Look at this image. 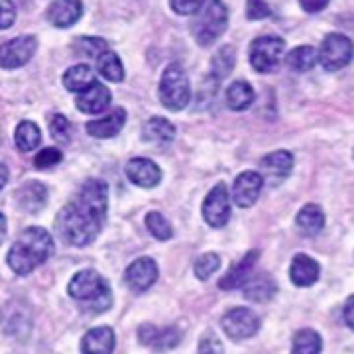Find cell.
I'll return each instance as SVG.
<instances>
[{
    "mask_svg": "<svg viewBox=\"0 0 354 354\" xmlns=\"http://www.w3.org/2000/svg\"><path fill=\"white\" fill-rule=\"evenodd\" d=\"M106 209L109 185L102 179H87L75 197L57 213L55 232L65 244L83 248L99 236Z\"/></svg>",
    "mask_w": 354,
    "mask_h": 354,
    "instance_id": "obj_1",
    "label": "cell"
},
{
    "mask_svg": "<svg viewBox=\"0 0 354 354\" xmlns=\"http://www.w3.org/2000/svg\"><path fill=\"white\" fill-rule=\"evenodd\" d=\"M51 254H53V239L50 232L41 227H30L26 228L20 239L8 250L6 264L10 266L14 274L28 276L38 266L48 262Z\"/></svg>",
    "mask_w": 354,
    "mask_h": 354,
    "instance_id": "obj_2",
    "label": "cell"
},
{
    "mask_svg": "<svg viewBox=\"0 0 354 354\" xmlns=\"http://www.w3.org/2000/svg\"><path fill=\"white\" fill-rule=\"evenodd\" d=\"M67 293L75 299L87 305L91 311L95 313H104L111 305V288L106 283V279L102 278L99 272L95 270H81L71 278L67 286Z\"/></svg>",
    "mask_w": 354,
    "mask_h": 354,
    "instance_id": "obj_3",
    "label": "cell"
},
{
    "mask_svg": "<svg viewBox=\"0 0 354 354\" xmlns=\"http://www.w3.org/2000/svg\"><path fill=\"white\" fill-rule=\"evenodd\" d=\"M191 24V34L199 46H211L225 34L228 26V8L223 0H205Z\"/></svg>",
    "mask_w": 354,
    "mask_h": 354,
    "instance_id": "obj_4",
    "label": "cell"
},
{
    "mask_svg": "<svg viewBox=\"0 0 354 354\" xmlns=\"http://www.w3.org/2000/svg\"><path fill=\"white\" fill-rule=\"evenodd\" d=\"M160 101L167 111H183L191 101L189 77L179 64H169L165 67L160 81Z\"/></svg>",
    "mask_w": 354,
    "mask_h": 354,
    "instance_id": "obj_5",
    "label": "cell"
},
{
    "mask_svg": "<svg viewBox=\"0 0 354 354\" xmlns=\"http://www.w3.org/2000/svg\"><path fill=\"white\" fill-rule=\"evenodd\" d=\"M286 51V41L278 36L256 38L250 46V65L258 73H272L278 69Z\"/></svg>",
    "mask_w": 354,
    "mask_h": 354,
    "instance_id": "obj_6",
    "label": "cell"
},
{
    "mask_svg": "<svg viewBox=\"0 0 354 354\" xmlns=\"http://www.w3.org/2000/svg\"><path fill=\"white\" fill-rule=\"evenodd\" d=\"M353 59V41L342 34H329L317 51V62L327 71H339Z\"/></svg>",
    "mask_w": 354,
    "mask_h": 354,
    "instance_id": "obj_7",
    "label": "cell"
},
{
    "mask_svg": "<svg viewBox=\"0 0 354 354\" xmlns=\"http://www.w3.org/2000/svg\"><path fill=\"white\" fill-rule=\"evenodd\" d=\"M221 327H223L228 339L244 341V339L254 337L260 330V319L256 317L254 311L246 309V307H234L223 315Z\"/></svg>",
    "mask_w": 354,
    "mask_h": 354,
    "instance_id": "obj_8",
    "label": "cell"
},
{
    "mask_svg": "<svg viewBox=\"0 0 354 354\" xmlns=\"http://www.w3.org/2000/svg\"><path fill=\"white\" fill-rule=\"evenodd\" d=\"M38 50V39L34 36H18L0 46V67L18 69L26 65Z\"/></svg>",
    "mask_w": 354,
    "mask_h": 354,
    "instance_id": "obj_9",
    "label": "cell"
},
{
    "mask_svg": "<svg viewBox=\"0 0 354 354\" xmlns=\"http://www.w3.org/2000/svg\"><path fill=\"white\" fill-rule=\"evenodd\" d=\"M203 218L207 225L221 228L230 218V197L225 183H216L203 203Z\"/></svg>",
    "mask_w": 354,
    "mask_h": 354,
    "instance_id": "obj_10",
    "label": "cell"
},
{
    "mask_svg": "<svg viewBox=\"0 0 354 354\" xmlns=\"http://www.w3.org/2000/svg\"><path fill=\"white\" fill-rule=\"evenodd\" d=\"M158 274H160V270H158V264L153 262V258L142 256L128 266L124 272V279H127V286L130 290L142 293V291L150 290L156 283Z\"/></svg>",
    "mask_w": 354,
    "mask_h": 354,
    "instance_id": "obj_11",
    "label": "cell"
},
{
    "mask_svg": "<svg viewBox=\"0 0 354 354\" xmlns=\"http://www.w3.org/2000/svg\"><path fill=\"white\" fill-rule=\"evenodd\" d=\"M138 339L144 346H150L156 351H169L176 348L181 342V330L177 327H156L152 323H144L138 329Z\"/></svg>",
    "mask_w": 354,
    "mask_h": 354,
    "instance_id": "obj_12",
    "label": "cell"
},
{
    "mask_svg": "<svg viewBox=\"0 0 354 354\" xmlns=\"http://www.w3.org/2000/svg\"><path fill=\"white\" fill-rule=\"evenodd\" d=\"M264 185V177L258 171H244L234 179L232 185V201L236 203L241 209H248L258 201L260 191Z\"/></svg>",
    "mask_w": 354,
    "mask_h": 354,
    "instance_id": "obj_13",
    "label": "cell"
},
{
    "mask_svg": "<svg viewBox=\"0 0 354 354\" xmlns=\"http://www.w3.org/2000/svg\"><path fill=\"white\" fill-rule=\"evenodd\" d=\"M111 101H113L111 91L99 81H95L87 88L79 91V95L75 97L77 109L85 114H99L102 111H106Z\"/></svg>",
    "mask_w": 354,
    "mask_h": 354,
    "instance_id": "obj_14",
    "label": "cell"
},
{
    "mask_svg": "<svg viewBox=\"0 0 354 354\" xmlns=\"http://www.w3.org/2000/svg\"><path fill=\"white\" fill-rule=\"evenodd\" d=\"M128 179L144 189H152L162 181V169L160 165L148 160V158H134L127 165Z\"/></svg>",
    "mask_w": 354,
    "mask_h": 354,
    "instance_id": "obj_15",
    "label": "cell"
},
{
    "mask_svg": "<svg viewBox=\"0 0 354 354\" xmlns=\"http://www.w3.org/2000/svg\"><path fill=\"white\" fill-rule=\"evenodd\" d=\"M83 16L81 0H53L48 8V20L55 28H69L77 24Z\"/></svg>",
    "mask_w": 354,
    "mask_h": 354,
    "instance_id": "obj_16",
    "label": "cell"
},
{
    "mask_svg": "<svg viewBox=\"0 0 354 354\" xmlns=\"http://www.w3.org/2000/svg\"><path fill=\"white\" fill-rule=\"evenodd\" d=\"M116 335L111 327H95L81 339V354H113Z\"/></svg>",
    "mask_w": 354,
    "mask_h": 354,
    "instance_id": "obj_17",
    "label": "cell"
},
{
    "mask_svg": "<svg viewBox=\"0 0 354 354\" xmlns=\"http://www.w3.org/2000/svg\"><path fill=\"white\" fill-rule=\"evenodd\" d=\"M124 122H127V111L118 106V109H114L113 113H109L99 120L87 122L85 130H87L88 136H93V138L106 140L116 136L124 128Z\"/></svg>",
    "mask_w": 354,
    "mask_h": 354,
    "instance_id": "obj_18",
    "label": "cell"
},
{
    "mask_svg": "<svg viewBox=\"0 0 354 354\" xmlns=\"http://www.w3.org/2000/svg\"><path fill=\"white\" fill-rule=\"evenodd\" d=\"M242 291H244V297L248 301H254V304H266L270 301L276 291H278V286L274 278L266 272H260L256 276H250L242 283Z\"/></svg>",
    "mask_w": 354,
    "mask_h": 354,
    "instance_id": "obj_19",
    "label": "cell"
},
{
    "mask_svg": "<svg viewBox=\"0 0 354 354\" xmlns=\"http://www.w3.org/2000/svg\"><path fill=\"white\" fill-rule=\"evenodd\" d=\"M258 258H260V252H258V250H250V252L242 258L241 262H236V264L232 266L227 274L223 276V279L218 281V288L225 291L239 290V288H242V283L252 276L254 264H256V260H258Z\"/></svg>",
    "mask_w": 354,
    "mask_h": 354,
    "instance_id": "obj_20",
    "label": "cell"
},
{
    "mask_svg": "<svg viewBox=\"0 0 354 354\" xmlns=\"http://www.w3.org/2000/svg\"><path fill=\"white\" fill-rule=\"evenodd\" d=\"M321 274V268L317 264V260H313L307 254H297L293 256L290 266V279L297 286V288H309L313 286Z\"/></svg>",
    "mask_w": 354,
    "mask_h": 354,
    "instance_id": "obj_21",
    "label": "cell"
},
{
    "mask_svg": "<svg viewBox=\"0 0 354 354\" xmlns=\"http://www.w3.org/2000/svg\"><path fill=\"white\" fill-rule=\"evenodd\" d=\"M48 199V189L39 181H28L16 191V201L28 213H38L44 209Z\"/></svg>",
    "mask_w": 354,
    "mask_h": 354,
    "instance_id": "obj_22",
    "label": "cell"
},
{
    "mask_svg": "<svg viewBox=\"0 0 354 354\" xmlns=\"http://www.w3.org/2000/svg\"><path fill=\"white\" fill-rule=\"evenodd\" d=\"M144 140L148 142H153V144H169L176 138V127L167 120V118H162V116H153L150 118L146 124H144Z\"/></svg>",
    "mask_w": 354,
    "mask_h": 354,
    "instance_id": "obj_23",
    "label": "cell"
},
{
    "mask_svg": "<svg viewBox=\"0 0 354 354\" xmlns=\"http://www.w3.org/2000/svg\"><path fill=\"white\" fill-rule=\"evenodd\" d=\"M260 167L264 169V174L268 177H278L283 179L291 174L293 169V156L286 150H278V152L268 153L266 158H262Z\"/></svg>",
    "mask_w": 354,
    "mask_h": 354,
    "instance_id": "obj_24",
    "label": "cell"
},
{
    "mask_svg": "<svg viewBox=\"0 0 354 354\" xmlns=\"http://www.w3.org/2000/svg\"><path fill=\"white\" fill-rule=\"evenodd\" d=\"M295 221H297V227L301 228L305 234L313 236V234H319L325 227V213H323V209L319 205L309 203L297 213Z\"/></svg>",
    "mask_w": 354,
    "mask_h": 354,
    "instance_id": "obj_25",
    "label": "cell"
},
{
    "mask_svg": "<svg viewBox=\"0 0 354 354\" xmlns=\"http://www.w3.org/2000/svg\"><path fill=\"white\" fill-rule=\"evenodd\" d=\"M256 99V93L250 83L246 81H234L227 88V104L232 111H246Z\"/></svg>",
    "mask_w": 354,
    "mask_h": 354,
    "instance_id": "obj_26",
    "label": "cell"
},
{
    "mask_svg": "<svg viewBox=\"0 0 354 354\" xmlns=\"http://www.w3.org/2000/svg\"><path fill=\"white\" fill-rule=\"evenodd\" d=\"M41 142V132H39L38 124L30 122V120H22L18 127H16V132H14V144L20 152H32L36 150Z\"/></svg>",
    "mask_w": 354,
    "mask_h": 354,
    "instance_id": "obj_27",
    "label": "cell"
},
{
    "mask_svg": "<svg viewBox=\"0 0 354 354\" xmlns=\"http://www.w3.org/2000/svg\"><path fill=\"white\" fill-rule=\"evenodd\" d=\"M323 339L313 329H301L295 333L291 342V354H321Z\"/></svg>",
    "mask_w": 354,
    "mask_h": 354,
    "instance_id": "obj_28",
    "label": "cell"
},
{
    "mask_svg": "<svg viewBox=\"0 0 354 354\" xmlns=\"http://www.w3.org/2000/svg\"><path fill=\"white\" fill-rule=\"evenodd\" d=\"M97 77L93 73V69L88 65H73L65 71L64 75V87L67 91H73V93H79L83 88H87L91 83H95Z\"/></svg>",
    "mask_w": 354,
    "mask_h": 354,
    "instance_id": "obj_29",
    "label": "cell"
},
{
    "mask_svg": "<svg viewBox=\"0 0 354 354\" xmlns=\"http://www.w3.org/2000/svg\"><path fill=\"white\" fill-rule=\"evenodd\" d=\"M286 64L297 73L309 71L317 65V50L311 46H297L286 55Z\"/></svg>",
    "mask_w": 354,
    "mask_h": 354,
    "instance_id": "obj_30",
    "label": "cell"
},
{
    "mask_svg": "<svg viewBox=\"0 0 354 354\" xmlns=\"http://www.w3.org/2000/svg\"><path fill=\"white\" fill-rule=\"evenodd\" d=\"M97 69L106 81H113V83H120L124 79V67L120 57L113 53V51H102L101 55L97 57Z\"/></svg>",
    "mask_w": 354,
    "mask_h": 354,
    "instance_id": "obj_31",
    "label": "cell"
},
{
    "mask_svg": "<svg viewBox=\"0 0 354 354\" xmlns=\"http://www.w3.org/2000/svg\"><path fill=\"white\" fill-rule=\"evenodd\" d=\"M73 50H75L77 55H81V57L97 59L102 51L109 50V44H106V39H102V38L85 36V38L75 39V44H73Z\"/></svg>",
    "mask_w": 354,
    "mask_h": 354,
    "instance_id": "obj_32",
    "label": "cell"
},
{
    "mask_svg": "<svg viewBox=\"0 0 354 354\" xmlns=\"http://www.w3.org/2000/svg\"><path fill=\"white\" fill-rule=\"evenodd\" d=\"M234 59H236L234 48L232 46H223L213 55V75L216 79H225V77L230 75V71L234 67Z\"/></svg>",
    "mask_w": 354,
    "mask_h": 354,
    "instance_id": "obj_33",
    "label": "cell"
},
{
    "mask_svg": "<svg viewBox=\"0 0 354 354\" xmlns=\"http://www.w3.org/2000/svg\"><path fill=\"white\" fill-rule=\"evenodd\" d=\"M146 228L158 241H169L174 236V228L169 225V221L162 213H156V211L146 215Z\"/></svg>",
    "mask_w": 354,
    "mask_h": 354,
    "instance_id": "obj_34",
    "label": "cell"
},
{
    "mask_svg": "<svg viewBox=\"0 0 354 354\" xmlns=\"http://www.w3.org/2000/svg\"><path fill=\"white\" fill-rule=\"evenodd\" d=\"M218 268H221V258H218V254L215 252L201 254V256L197 258L195 266H193L195 276H197V279H201V281L211 278Z\"/></svg>",
    "mask_w": 354,
    "mask_h": 354,
    "instance_id": "obj_35",
    "label": "cell"
},
{
    "mask_svg": "<svg viewBox=\"0 0 354 354\" xmlns=\"http://www.w3.org/2000/svg\"><path fill=\"white\" fill-rule=\"evenodd\" d=\"M50 132L59 144H67L71 140V122L65 118L64 114H55L50 122Z\"/></svg>",
    "mask_w": 354,
    "mask_h": 354,
    "instance_id": "obj_36",
    "label": "cell"
},
{
    "mask_svg": "<svg viewBox=\"0 0 354 354\" xmlns=\"http://www.w3.org/2000/svg\"><path fill=\"white\" fill-rule=\"evenodd\" d=\"M62 160H64V156H62V152H59L57 148H44L41 152L36 153L34 165H36L38 169H50L53 165L59 164Z\"/></svg>",
    "mask_w": 354,
    "mask_h": 354,
    "instance_id": "obj_37",
    "label": "cell"
},
{
    "mask_svg": "<svg viewBox=\"0 0 354 354\" xmlns=\"http://www.w3.org/2000/svg\"><path fill=\"white\" fill-rule=\"evenodd\" d=\"M270 14H272V8L266 0H248V6H246L248 20H264Z\"/></svg>",
    "mask_w": 354,
    "mask_h": 354,
    "instance_id": "obj_38",
    "label": "cell"
},
{
    "mask_svg": "<svg viewBox=\"0 0 354 354\" xmlns=\"http://www.w3.org/2000/svg\"><path fill=\"white\" fill-rule=\"evenodd\" d=\"M16 14L12 0H0V30H8L16 22Z\"/></svg>",
    "mask_w": 354,
    "mask_h": 354,
    "instance_id": "obj_39",
    "label": "cell"
},
{
    "mask_svg": "<svg viewBox=\"0 0 354 354\" xmlns=\"http://www.w3.org/2000/svg\"><path fill=\"white\" fill-rule=\"evenodd\" d=\"M199 354H225L223 342H221V339L216 335L209 333L199 342Z\"/></svg>",
    "mask_w": 354,
    "mask_h": 354,
    "instance_id": "obj_40",
    "label": "cell"
},
{
    "mask_svg": "<svg viewBox=\"0 0 354 354\" xmlns=\"http://www.w3.org/2000/svg\"><path fill=\"white\" fill-rule=\"evenodd\" d=\"M203 2L205 0H171L169 4H171L174 12L181 14V16H191L201 8Z\"/></svg>",
    "mask_w": 354,
    "mask_h": 354,
    "instance_id": "obj_41",
    "label": "cell"
},
{
    "mask_svg": "<svg viewBox=\"0 0 354 354\" xmlns=\"http://www.w3.org/2000/svg\"><path fill=\"white\" fill-rule=\"evenodd\" d=\"M329 4V0H299V6L304 8L307 14H317L325 10Z\"/></svg>",
    "mask_w": 354,
    "mask_h": 354,
    "instance_id": "obj_42",
    "label": "cell"
},
{
    "mask_svg": "<svg viewBox=\"0 0 354 354\" xmlns=\"http://www.w3.org/2000/svg\"><path fill=\"white\" fill-rule=\"evenodd\" d=\"M353 309H354V297L351 295L348 299H346V304H344V311H342V315H344V323H346V327H354V319H353Z\"/></svg>",
    "mask_w": 354,
    "mask_h": 354,
    "instance_id": "obj_43",
    "label": "cell"
},
{
    "mask_svg": "<svg viewBox=\"0 0 354 354\" xmlns=\"http://www.w3.org/2000/svg\"><path fill=\"white\" fill-rule=\"evenodd\" d=\"M6 181H8V167L4 164H0V189L6 185Z\"/></svg>",
    "mask_w": 354,
    "mask_h": 354,
    "instance_id": "obj_44",
    "label": "cell"
},
{
    "mask_svg": "<svg viewBox=\"0 0 354 354\" xmlns=\"http://www.w3.org/2000/svg\"><path fill=\"white\" fill-rule=\"evenodd\" d=\"M4 239H6V216L0 213V246H2Z\"/></svg>",
    "mask_w": 354,
    "mask_h": 354,
    "instance_id": "obj_45",
    "label": "cell"
}]
</instances>
